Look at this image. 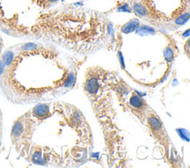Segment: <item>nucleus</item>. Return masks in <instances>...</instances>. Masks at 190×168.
Masks as SVG:
<instances>
[{
	"label": "nucleus",
	"mask_w": 190,
	"mask_h": 168,
	"mask_svg": "<svg viewBox=\"0 0 190 168\" xmlns=\"http://www.w3.org/2000/svg\"><path fill=\"white\" fill-rule=\"evenodd\" d=\"M144 121L146 122L147 127H149V131L154 139L156 140V142H158L165 149L166 154L167 155V159H169V154L171 145L169 136L158 114L153 110L151 109L146 115Z\"/></svg>",
	"instance_id": "nucleus-1"
},
{
	"label": "nucleus",
	"mask_w": 190,
	"mask_h": 168,
	"mask_svg": "<svg viewBox=\"0 0 190 168\" xmlns=\"http://www.w3.org/2000/svg\"><path fill=\"white\" fill-rule=\"evenodd\" d=\"M127 106L131 110L132 114H134L143 122H144L146 115L151 110L145 99L136 91H134L131 95Z\"/></svg>",
	"instance_id": "nucleus-2"
},
{
	"label": "nucleus",
	"mask_w": 190,
	"mask_h": 168,
	"mask_svg": "<svg viewBox=\"0 0 190 168\" xmlns=\"http://www.w3.org/2000/svg\"><path fill=\"white\" fill-rule=\"evenodd\" d=\"M33 114L35 117L43 120L50 117L51 114L50 113L49 106L47 104H38L33 108Z\"/></svg>",
	"instance_id": "nucleus-3"
},
{
	"label": "nucleus",
	"mask_w": 190,
	"mask_h": 168,
	"mask_svg": "<svg viewBox=\"0 0 190 168\" xmlns=\"http://www.w3.org/2000/svg\"><path fill=\"white\" fill-rule=\"evenodd\" d=\"M132 10L136 15L139 17H148L149 14V8L141 2H135L132 5Z\"/></svg>",
	"instance_id": "nucleus-4"
},
{
	"label": "nucleus",
	"mask_w": 190,
	"mask_h": 168,
	"mask_svg": "<svg viewBox=\"0 0 190 168\" xmlns=\"http://www.w3.org/2000/svg\"><path fill=\"white\" fill-rule=\"evenodd\" d=\"M140 25V22L138 19H133L131 21L128 22V23H126V25H124L122 27V31L125 33H128L133 32L134 30H135L136 29L138 28V27Z\"/></svg>",
	"instance_id": "nucleus-5"
},
{
	"label": "nucleus",
	"mask_w": 190,
	"mask_h": 168,
	"mask_svg": "<svg viewBox=\"0 0 190 168\" xmlns=\"http://www.w3.org/2000/svg\"><path fill=\"white\" fill-rule=\"evenodd\" d=\"M23 125L19 121L15 123V125L12 129V135L15 137H20L23 132Z\"/></svg>",
	"instance_id": "nucleus-6"
},
{
	"label": "nucleus",
	"mask_w": 190,
	"mask_h": 168,
	"mask_svg": "<svg viewBox=\"0 0 190 168\" xmlns=\"http://www.w3.org/2000/svg\"><path fill=\"white\" fill-rule=\"evenodd\" d=\"M13 53L12 51H7L3 55V62L6 65H9L13 59Z\"/></svg>",
	"instance_id": "nucleus-7"
},
{
	"label": "nucleus",
	"mask_w": 190,
	"mask_h": 168,
	"mask_svg": "<svg viewBox=\"0 0 190 168\" xmlns=\"http://www.w3.org/2000/svg\"><path fill=\"white\" fill-rule=\"evenodd\" d=\"M36 48H37V45H36V44L34 43L24 44V45L23 46V50L26 51H34V50H36Z\"/></svg>",
	"instance_id": "nucleus-8"
},
{
	"label": "nucleus",
	"mask_w": 190,
	"mask_h": 168,
	"mask_svg": "<svg viewBox=\"0 0 190 168\" xmlns=\"http://www.w3.org/2000/svg\"><path fill=\"white\" fill-rule=\"evenodd\" d=\"M3 70H4V64L2 63V62H0V76L3 73Z\"/></svg>",
	"instance_id": "nucleus-9"
}]
</instances>
